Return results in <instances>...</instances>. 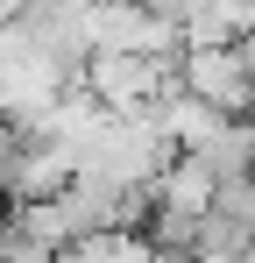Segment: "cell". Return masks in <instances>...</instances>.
Returning <instances> with one entry per match:
<instances>
[{
  "label": "cell",
  "instance_id": "6da1fadb",
  "mask_svg": "<svg viewBox=\"0 0 255 263\" xmlns=\"http://www.w3.org/2000/svg\"><path fill=\"white\" fill-rule=\"evenodd\" d=\"M177 92L213 107L220 121H241L255 107V79L241 64V50H177Z\"/></svg>",
  "mask_w": 255,
  "mask_h": 263
}]
</instances>
